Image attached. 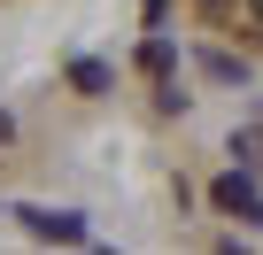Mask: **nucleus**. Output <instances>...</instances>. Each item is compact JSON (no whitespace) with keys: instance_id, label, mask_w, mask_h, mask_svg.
Here are the masks:
<instances>
[{"instance_id":"obj_1","label":"nucleus","mask_w":263,"mask_h":255,"mask_svg":"<svg viewBox=\"0 0 263 255\" xmlns=\"http://www.w3.org/2000/svg\"><path fill=\"white\" fill-rule=\"evenodd\" d=\"M209 201H217L224 217H248V224H263V193H255L240 170H232V178H217V186H209Z\"/></svg>"},{"instance_id":"obj_2","label":"nucleus","mask_w":263,"mask_h":255,"mask_svg":"<svg viewBox=\"0 0 263 255\" xmlns=\"http://www.w3.org/2000/svg\"><path fill=\"white\" fill-rule=\"evenodd\" d=\"M16 217H24L39 240H62V247H78V240H85V217H70V209H16Z\"/></svg>"},{"instance_id":"obj_3","label":"nucleus","mask_w":263,"mask_h":255,"mask_svg":"<svg viewBox=\"0 0 263 255\" xmlns=\"http://www.w3.org/2000/svg\"><path fill=\"white\" fill-rule=\"evenodd\" d=\"M70 85H78V93H108V70H101V62H78Z\"/></svg>"}]
</instances>
